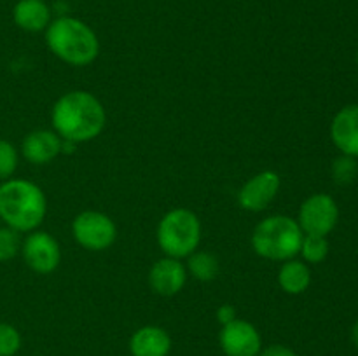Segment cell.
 <instances>
[{
  "label": "cell",
  "mask_w": 358,
  "mask_h": 356,
  "mask_svg": "<svg viewBox=\"0 0 358 356\" xmlns=\"http://www.w3.org/2000/svg\"><path fill=\"white\" fill-rule=\"evenodd\" d=\"M52 129L62 140L86 143L96 138L107 124V112L90 91L76 89L62 94L52 105Z\"/></svg>",
  "instance_id": "cell-1"
},
{
  "label": "cell",
  "mask_w": 358,
  "mask_h": 356,
  "mask_svg": "<svg viewBox=\"0 0 358 356\" xmlns=\"http://www.w3.org/2000/svg\"><path fill=\"white\" fill-rule=\"evenodd\" d=\"M48 213V199L37 184L9 178L0 184V220L21 234L37 230Z\"/></svg>",
  "instance_id": "cell-2"
},
{
  "label": "cell",
  "mask_w": 358,
  "mask_h": 356,
  "mask_svg": "<svg viewBox=\"0 0 358 356\" xmlns=\"http://www.w3.org/2000/svg\"><path fill=\"white\" fill-rule=\"evenodd\" d=\"M49 51L72 66L91 65L100 54V40L90 24L72 16H59L45 28Z\"/></svg>",
  "instance_id": "cell-3"
},
{
  "label": "cell",
  "mask_w": 358,
  "mask_h": 356,
  "mask_svg": "<svg viewBox=\"0 0 358 356\" xmlns=\"http://www.w3.org/2000/svg\"><path fill=\"white\" fill-rule=\"evenodd\" d=\"M303 237L304 232L296 218L271 215L255 225L250 243L259 257L273 262H285L299 255Z\"/></svg>",
  "instance_id": "cell-4"
},
{
  "label": "cell",
  "mask_w": 358,
  "mask_h": 356,
  "mask_svg": "<svg viewBox=\"0 0 358 356\" xmlns=\"http://www.w3.org/2000/svg\"><path fill=\"white\" fill-rule=\"evenodd\" d=\"M156 239L166 257L187 258L201 243V220L192 209H170L157 223Z\"/></svg>",
  "instance_id": "cell-5"
},
{
  "label": "cell",
  "mask_w": 358,
  "mask_h": 356,
  "mask_svg": "<svg viewBox=\"0 0 358 356\" xmlns=\"http://www.w3.org/2000/svg\"><path fill=\"white\" fill-rule=\"evenodd\" d=\"M73 239L87 251H105L114 244L117 227L108 215L94 209L80 212L72 222Z\"/></svg>",
  "instance_id": "cell-6"
},
{
  "label": "cell",
  "mask_w": 358,
  "mask_h": 356,
  "mask_svg": "<svg viewBox=\"0 0 358 356\" xmlns=\"http://www.w3.org/2000/svg\"><path fill=\"white\" fill-rule=\"evenodd\" d=\"M296 220L304 234L327 236L338 225V202H336L332 195L318 192V194H313L308 199H304Z\"/></svg>",
  "instance_id": "cell-7"
},
{
  "label": "cell",
  "mask_w": 358,
  "mask_h": 356,
  "mask_svg": "<svg viewBox=\"0 0 358 356\" xmlns=\"http://www.w3.org/2000/svg\"><path fill=\"white\" fill-rule=\"evenodd\" d=\"M21 255L28 267L37 274H51L62 262V248L56 237L45 230H31L21 244Z\"/></svg>",
  "instance_id": "cell-8"
},
{
  "label": "cell",
  "mask_w": 358,
  "mask_h": 356,
  "mask_svg": "<svg viewBox=\"0 0 358 356\" xmlns=\"http://www.w3.org/2000/svg\"><path fill=\"white\" fill-rule=\"evenodd\" d=\"M280 175L273 170H264L248 178L238 191V205L252 213H259L268 208L276 199L280 191Z\"/></svg>",
  "instance_id": "cell-9"
},
{
  "label": "cell",
  "mask_w": 358,
  "mask_h": 356,
  "mask_svg": "<svg viewBox=\"0 0 358 356\" xmlns=\"http://www.w3.org/2000/svg\"><path fill=\"white\" fill-rule=\"evenodd\" d=\"M219 344L226 356H257L262 349V337L255 325L236 318L222 327Z\"/></svg>",
  "instance_id": "cell-10"
},
{
  "label": "cell",
  "mask_w": 358,
  "mask_h": 356,
  "mask_svg": "<svg viewBox=\"0 0 358 356\" xmlns=\"http://www.w3.org/2000/svg\"><path fill=\"white\" fill-rule=\"evenodd\" d=\"M187 269L178 258L166 257L156 260L149 271V285L157 295L173 297L180 292L187 281Z\"/></svg>",
  "instance_id": "cell-11"
},
{
  "label": "cell",
  "mask_w": 358,
  "mask_h": 356,
  "mask_svg": "<svg viewBox=\"0 0 358 356\" xmlns=\"http://www.w3.org/2000/svg\"><path fill=\"white\" fill-rule=\"evenodd\" d=\"M62 143L63 140L55 129H35L24 136L21 143V154L28 163L42 166L62 154Z\"/></svg>",
  "instance_id": "cell-12"
},
{
  "label": "cell",
  "mask_w": 358,
  "mask_h": 356,
  "mask_svg": "<svg viewBox=\"0 0 358 356\" xmlns=\"http://www.w3.org/2000/svg\"><path fill=\"white\" fill-rule=\"evenodd\" d=\"M331 138L343 156L358 157V105H346L334 115Z\"/></svg>",
  "instance_id": "cell-13"
},
{
  "label": "cell",
  "mask_w": 358,
  "mask_h": 356,
  "mask_svg": "<svg viewBox=\"0 0 358 356\" xmlns=\"http://www.w3.org/2000/svg\"><path fill=\"white\" fill-rule=\"evenodd\" d=\"M171 351V337L157 325H145L129 337L131 356H168Z\"/></svg>",
  "instance_id": "cell-14"
},
{
  "label": "cell",
  "mask_w": 358,
  "mask_h": 356,
  "mask_svg": "<svg viewBox=\"0 0 358 356\" xmlns=\"http://www.w3.org/2000/svg\"><path fill=\"white\" fill-rule=\"evenodd\" d=\"M13 20L21 30L37 34L51 23V7L44 0H17L13 9Z\"/></svg>",
  "instance_id": "cell-15"
},
{
  "label": "cell",
  "mask_w": 358,
  "mask_h": 356,
  "mask_svg": "<svg viewBox=\"0 0 358 356\" xmlns=\"http://www.w3.org/2000/svg\"><path fill=\"white\" fill-rule=\"evenodd\" d=\"M278 285L289 295L304 293L311 285L310 265L297 258L285 260L278 271Z\"/></svg>",
  "instance_id": "cell-16"
},
{
  "label": "cell",
  "mask_w": 358,
  "mask_h": 356,
  "mask_svg": "<svg viewBox=\"0 0 358 356\" xmlns=\"http://www.w3.org/2000/svg\"><path fill=\"white\" fill-rule=\"evenodd\" d=\"M187 274H191L192 278L198 279L201 283H210L219 276L220 272V262L219 258L213 253L205 250H196L194 253H191L187 257Z\"/></svg>",
  "instance_id": "cell-17"
},
{
  "label": "cell",
  "mask_w": 358,
  "mask_h": 356,
  "mask_svg": "<svg viewBox=\"0 0 358 356\" xmlns=\"http://www.w3.org/2000/svg\"><path fill=\"white\" fill-rule=\"evenodd\" d=\"M299 255L306 264H320L329 255V239L327 236H313V234H304L303 243H301Z\"/></svg>",
  "instance_id": "cell-18"
},
{
  "label": "cell",
  "mask_w": 358,
  "mask_h": 356,
  "mask_svg": "<svg viewBox=\"0 0 358 356\" xmlns=\"http://www.w3.org/2000/svg\"><path fill=\"white\" fill-rule=\"evenodd\" d=\"M21 232L3 225L0 227V262H9L21 253Z\"/></svg>",
  "instance_id": "cell-19"
},
{
  "label": "cell",
  "mask_w": 358,
  "mask_h": 356,
  "mask_svg": "<svg viewBox=\"0 0 358 356\" xmlns=\"http://www.w3.org/2000/svg\"><path fill=\"white\" fill-rule=\"evenodd\" d=\"M20 164V152L9 140H0V180H9Z\"/></svg>",
  "instance_id": "cell-20"
},
{
  "label": "cell",
  "mask_w": 358,
  "mask_h": 356,
  "mask_svg": "<svg viewBox=\"0 0 358 356\" xmlns=\"http://www.w3.org/2000/svg\"><path fill=\"white\" fill-rule=\"evenodd\" d=\"M358 175V164L355 157L341 156L334 161L332 164V177H334L336 184L348 185L352 184Z\"/></svg>",
  "instance_id": "cell-21"
},
{
  "label": "cell",
  "mask_w": 358,
  "mask_h": 356,
  "mask_svg": "<svg viewBox=\"0 0 358 356\" xmlns=\"http://www.w3.org/2000/svg\"><path fill=\"white\" fill-rule=\"evenodd\" d=\"M21 349V334L14 325L0 321V356H14Z\"/></svg>",
  "instance_id": "cell-22"
},
{
  "label": "cell",
  "mask_w": 358,
  "mask_h": 356,
  "mask_svg": "<svg viewBox=\"0 0 358 356\" xmlns=\"http://www.w3.org/2000/svg\"><path fill=\"white\" fill-rule=\"evenodd\" d=\"M257 356H297L294 349L283 344H271L268 348H262Z\"/></svg>",
  "instance_id": "cell-23"
},
{
  "label": "cell",
  "mask_w": 358,
  "mask_h": 356,
  "mask_svg": "<svg viewBox=\"0 0 358 356\" xmlns=\"http://www.w3.org/2000/svg\"><path fill=\"white\" fill-rule=\"evenodd\" d=\"M233 320H236V309H234V306H231V304H222V306L217 309V321L224 327V325L231 323Z\"/></svg>",
  "instance_id": "cell-24"
},
{
  "label": "cell",
  "mask_w": 358,
  "mask_h": 356,
  "mask_svg": "<svg viewBox=\"0 0 358 356\" xmlns=\"http://www.w3.org/2000/svg\"><path fill=\"white\" fill-rule=\"evenodd\" d=\"M352 342L358 348V320L355 321V325L352 327Z\"/></svg>",
  "instance_id": "cell-25"
}]
</instances>
